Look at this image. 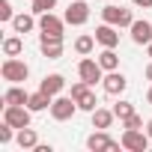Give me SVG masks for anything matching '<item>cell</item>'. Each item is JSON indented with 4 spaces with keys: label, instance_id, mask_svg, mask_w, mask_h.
Listing matches in <instances>:
<instances>
[{
    "label": "cell",
    "instance_id": "cell-1",
    "mask_svg": "<svg viewBox=\"0 0 152 152\" xmlns=\"http://www.w3.org/2000/svg\"><path fill=\"white\" fill-rule=\"evenodd\" d=\"M0 75H3V81H9V84H24L30 78V66L24 60H18V57H6L3 66H0Z\"/></svg>",
    "mask_w": 152,
    "mask_h": 152
},
{
    "label": "cell",
    "instance_id": "cell-2",
    "mask_svg": "<svg viewBox=\"0 0 152 152\" xmlns=\"http://www.w3.org/2000/svg\"><path fill=\"white\" fill-rule=\"evenodd\" d=\"M72 99L78 102V110H87V113H93V110L99 107V99H96V93H93V87H90L87 81L72 84Z\"/></svg>",
    "mask_w": 152,
    "mask_h": 152
},
{
    "label": "cell",
    "instance_id": "cell-3",
    "mask_svg": "<svg viewBox=\"0 0 152 152\" xmlns=\"http://www.w3.org/2000/svg\"><path fill=\"white\" fill-rule=\"evenodd\" d=\"M119 140H122V149H128V152H146L152 137H149L143 128H125Z\"/></svg>",
    "mask_w": 152,
    "mask_h": 152
},
{
    "label": "cell",
    "instance_id": "cell-4",
    "mask_svg": "<svg viewBox=\"0 0 152 152\" xmlns=\"http://www.w3.org/2000/svg\"><path fill=\"white\" fill-rule=\"evenodd\" d=\"M102 21H107V24H113V27H131V24H134V15H131V9L110 3V6L102 9Z\"/></svg>",
    "mask_w": 152,
    "mask_h": 152
},
{
    "label": "cell",
    "instance_id": "cell-5",
    "mask_svg": "<svg viewBox=\"0 0 152 152\" xmlns=\"http://www.w3.org/2000/svg\"><path fill=\"white\" fill-rule=\"evenodd\" d=\"M119 146H122V140H113L104 128H99L87 137V149H93V152H116Z\"/></svg>",
    "mask_w": 152,
    "mask_h": 152
},
{
    "label": "cell",
    "instance_id": "cell-6",
    "mask_svg": "<svg viewBox=\"0 0 152 152\" xmlns=\"http://www.w3.org/2000/svg\"><path fill=\"white\" fill-rule=\"evenodd\" d=\"M75 110H78V102H75L72 96H54V102H51V116H54L57 122L72 119Z\"/></svg>",
    "mask_w": 152,
    "mask_h": 152
},
{
    "label": "cell",
    "instance_id": "cell-7",
    "mask_svg": "<svg viewBox=\"0 0 152 152\" xmlns=\"http://www.w3.org/2000/svg\"><path fill=\"white\" fill-rule=\"evenodd\" d=\"M78 75H81V81H87L90 87H96V84L104 78V69H102V63H99V60L84 57V60L78 63Z\"/></svg>",
    "mask_w": 152,
    "mask_h": 152
},
{
    "label": "cell",
    "instance_id": "cell-8",
    "mask_svg": "<svg viewBox=\"0 0 152 152\" xmlns=\"http://www.w3.org/2000/svg\"><path fill=\"white\" fill-rule=\"evenodd\" d=\"M30 107L27 104H6L3 107V119L9 122V125H15V128H27L30 125Z\"/></svg>",
    "mask_w": 152,
    "mask_h": 152
},
{
    "label": "cell",
    "instance_id": "cell-9",
    "mask_svg": "<svg viewBox=\"0 0 152 152\" xmlns=\"http://www.w3.org/2000/svg\"><path fill=\"white\" fill-rule=\"evenodd\" d=\"M66 24H72V27H81V24H87L90 21V6H87V0H75V3H69V9H66Z\"/></svg>",
    "mask_w": 152,
    "mask_h": 152
},
{
    "label": "cell",
    "instance_id": "cell-10",
    "mask_svg": "<svg viewBox=\"0 0 152 152\" xmlns=\"http://www.w3.org/2000/svg\"><path fill=\"white\" fill-rule=\"evenodd\" d=\"M63 24H66V18H57L54 12L39 15V30H42V36H63Z\"/></svg>",
    "mask_w": 152,
    "mask_h": 152
},
{
    "label": "cell",
    "instance_id": "cell-11",
    "mask_svg": "<svg viewBox=\"0 0 152 152\" xmlns=\"http://www.w3.org/2000/svg\"><path fill=\"white\" fill-rule=\"evenodd\" d=\"M39 51L48 60H60L63 57V36H42L39 39Z\"/></svg>",
    "mask_w": 152,
    "mask_h": 152
},
{
    "label": "cell",
    "instance_id": "cell-12",
    "mask_svg": "<svg viewBox=\"0 0 152 152\" xmlns=\"http://www.w3.org/2000/svg\"><path fill=\"white\" fill-rule=\"evenodd\" d=\"M102 87H104V93H107V96H119V93L128 87V81H125V75H122V72H116V69H113V72H107L104 78H102Z\"/></svg>",
    "mask_w": 152,
    "mask_h": 152
},
{
    "label": "cell",
    "instance_id": "cell-13",
    "mask_svg": "<svg viewBox=\"0 0 152 152\" xmlns=\"http://www.w3.org/2000/svg\"><path fill=\"white\" fill-rule=\"evenodd\" d=\"M96 42H99L102 48H116V45H119V33H116V27L104 21V24L96 30Z\"/></svg>",
    "mask_w": 152,
    "mask_h": 152
},
{
    "label": "cell",
    "instance_id": "cell-14",
    "mask_svg": "<svg viewBox=\"0 0 152 152\" xmlns=\"http://www.w3.org/2000/svg\"><path fill=\"white\" fill-rule=\"evenodd\" d=\"M39 90L48 93V96L54 99V96H60V93L66 90V78H63V75H57V72H54V75H45L42 84H39Z\"/></svg>",
    "mask_w": 152,
    "mask_h": 152
},
{
    "label": "cell",
    "instance_id": "cell-15",
    "mask_svg": "<svg viewBox=\"0 0 152 152\" xmlns=\"http://www.w3.org/2000/svg\"><path fill=\"white\" fill-rule=\"evenodd\" d=\"M128 30H131V42L134 45H149L152 42V24L149 21H134Z\"/></svg>",
    "mask_w": 152,
    "mask_h": 152
},
{
    "label": "cell",
    "instance_id": "cell-16",
    "mask_svg": "<svg viewBox=\"0 0 152 152\" xmlns=\"http://www.w3.org/2000/svg\"><path fill=\"white\" fill-rule=\"evenodd\" d=\"M27 99H30V93H27L24 87L12 84V87L3 93V107H6V104H27Z\"/></svg>",
    "mask_w": 152,
    "mask_h": 152
},
{
    "label": "cell",
    "instance_id": "cell-17",
    "mask_svg": "<svg viewBox=\"0 0 152 152\" xmlns=\"http://www.w3.org/2000/svg\"><path fill=\"white\" fill-rule=\"evenodd\" d=\"M12 30H15V33H21V36H27V33H33V30H36V18L21 12V15H15V18H12Z\"/></svg>",
    "mask_w": 152,
    "mask_h": 152
},
{
    "label": "cell",
    "instance_id": "cell-18",
    "mask_svg": "<svg viewBox=\"0 0 152 152\" xmlns=\"http://www.w3.org/2000/svg\"><path fill=\"white\" fill-rule=\"evenodd\" d=\"M51 102H54V99H51L48 93H42V90H39V93H30L27 107H30L33 113H39V110H48V107H51Z\"/></svg>",
    "mask_w": 152,
    "mask_h": 152
},
{
    "label": "cell",
    "instance_id": "cell-19",
    "mask_svg": "<svg viewBox=\"0 0 152 152\" xmlns=\"http://www.w3.org/2000/svg\"><path fill=\"white\" fill-rule=\"evenodd\" d=\"M15 140H18L21 149H36V146H39V134H36V128H30V125H27V128H18V137H15Z\"/></svg>",
    "mask_w": 152,
    "mask_h": 152
},
{
    "label": "cell",
    "instance_id": "cell-20",
    "mask_svg": "<svg viewBox=\"0 0 152 152\" xmlns=\"http://www.w3.org/2000/svg\"><path fill=\"white\" fill-rule=\"evenodd\" d=\"M113 119H116V113L107 110V107H96L93 110V128H110Z\"/></svg>",
    "mask_w": 152,
    "mask_h": 152
},
{
    "label": "cell",
    "instance_id": "cell-21",
    "mask_svg": "<svg viewBox=\"0 0 152 152\" xmlns=\"http://www.w3.org/2000/svg\"><path fill=\"white\" fill-rule=\"evenodd\" d=\"M99 63H102V69H104V72L119 69V57H116V51H113V48H104V51L99 54Z\"/></svg>",
    "mask_w": 152,
    "mask_h": 152
},
{
    "label": "cell",
    "instance_id": "cell-22",
    "mask_svg": "<svg viewBox=\"0 0 152 152\" xmlns=\"http://www.w3.org/2000/svg\"><path fill=\"white\" fill-rule=\"evenodd\" d=\"M24 51V39L21 36H9V39H3V54L6 57H18Z\"/></svg>",
    "mask_w": 152,
    "mask_h": 152
},
{
    "label": "cell",
    "instance_id": "cell-23",
    "mask_svg": "<svg viewBox=\"0 0 152 152\" xmlns=\"http://www.w3.org/2000/svg\"><path fill=\"white\" fill-rule=\"evenodd\" d=\"M93 48H96V36H78L75 39V51H78L81 57H90Z\"/></svg>",
    "mask_w": 152,
    "mask_h": 152
},
{
    "label": "cell",
    "instance_id": "cell-24",
    "mask_svg": "<svg viewBox=\"0 0 152 152\" xmlns=\"http://www.w3.org/2000/svg\"><path fill=\"white\" fill-rule=\"evenodd\" d=\"M15 131H18V128H15V125H9V122L3 119V125H0V143H3V146H6V143H12V140L18 137Z\"/></svg>",
    "mask_w": 152,
    "mask_h": 152
},
{
    "label": "cell",
    "instance_id": "cell-25",
    "mask_svg": "<svg viewBox=\"0 0 152 152\" xmlns=\"http://www.w3.org/2000/svg\"><path fill=\"white\" fill-rule=\"evenodd\" d=\"M113 113H116V119H128V116L134 113V104H131V102H116V104H113Z\"/></svg>",
    "mask_w": 152,
    "mask_h": 152
},
{
    "label": "cell",
    "instance_id": "cell-26",
    "mask_svg": "<svg viewBox=\"0 0 152 152\" xmlns=\"http://www.w3.org/2000/svg\"><path fill=\"white\" fill-rule=\"evenodd\" d=\"M57 6V0H33V15H45Z\"/></svg>",
    "mask_w": 152,
    "mask_h": 152
},
{
    "label": "cell",
    "instance_id": "cell-27",
    "mask_svg": "<svg viewBox=\"0 0 152 152\" xmlns=\"http://www.w3.org/2000/svg\"><path fill=\"white\" fill-rule=\"evenodd\" d=\"M15 12H12V3L9 0H0V21H12Z\"/></svg>",
    "mask_w": 152,
    "mask_h": 152
},
{
    "label": "cell",
    "instance_id": "cell-28",
    "mask_svg": "<svg viewBox=\"0 0 152 152\" xmlns=\"http://www.w3.org/2000/svg\"><path fill=\"white\" fill-rule=\"evenodd\" d=\"M122 125H125V128H143V116H137V113H131L128 119H122Z\"/></svg>",
    "mask_w": 152,
    "mask_h": 152
},
{
    "label": "cell",
    "instance_id": "cell-29",
    "mask_svg": "<svg viewBox=\"0 0 152 152\" xmlns=\"http://www.w3.org/2000/svg\"><path fill=\"white\" fill-rule=\"evenodd\" d=\"M134 6H140V9H152V0H131Z\"/></svg>",
    "mask_w": 152,
    "mask_h": 152
},
{
    "label": "cell",
    "instance_id": "cell-30",
    "mask_svg": "<svg viewBox=\"0 0 152 152\" xmlns=\"http://www.w3.org/2000/svg\"><path fill=\"white\" fill-rule=\"evenodd\" d=\"M143 75H146V81H152V63L146 66V72H143Z\"/></svg>",
    "mask_w": 152,
    "mask_h": 152
},
{
    "label": "cell",
    "instance_id": "cell-31",
    "mask_svg": "<svg viewBox=\"0 0 152 152\" xmlns=\"http://www.w3.org/2000/svg\"><path fill=\"white\" fill-rule=\"evenodd\" d=\"M146 134H149V137H152V119H149V122H146Z\"/></svg>",
    "mask_w": 152,
    "mask_h": 152
},
{
    "label": "cell",
    "instance_id": "cell-32",
    "mask_svg": "<svg viewBox=\"0 0 152 152\" xmlns=\"http://www.w3.org/2000/svg\"><path fill=\"white\" fill-rule=\"evenodd\" d=\"M146 102H149V104H152V87H149V93H146Z\"/></svg>",
    "mask_w": 152,
    "mask_h": 152
},
{
    "label": "cell",
    "instance_id": "cell-33",
    "mask_svg": "<svg viewBox=\"0 0 152 152\" xmlns=\"http://www.w3.org/2000/svg\"><path fill=\"white\" fill-rule=\"evenodd\" d=\"M146 54H149V57H152V42H149V45H146Z\"/></svg>",
    "mask_w": 152,
    "mask_h": 152
}]
</instances>
